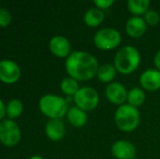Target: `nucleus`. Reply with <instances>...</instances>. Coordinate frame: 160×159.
<instances>
[{"label": "nucleus", "mask_w": 160, "mask_h": 159, "mask_svg": "<svg viewBox=\"0 0 160 159\" xmlns=\"http://www.w3.org/2000/svg\"><path fill=\"white\" fill-rule=\"evenodd\" d=\"M98 60L95 56L84 50H76L65 60V70L72 79L78 81H89L97 77L99 69Z\"/></svg>", "instance_id": "1"}, {"label": "nucleus", "mask_w": 160, "mask_h": 159, "mask_svg": "<svg viewBox=\"0 0 160 159\" xmlns=\"http://www.w3.org/2000/svg\"><path fill=\"white\" fill-rule=\"evenodd\" d=\"M141 52L134 46H123L116 52L113 64L117 71L123 75L132 74L138 69L141 64Z\"/></svg>", "instance_id": "2"}, {"label": "nucleus", "mask_w": 160, "mask_h": 159, "mask_svg": "<svg viewBox=\"0 0 160 159\" xmlns=\"http://www.w3.org/2000/svg\"><path fill=\"white\" fill-rule=\"evenodd\" d=\"M114 123L120 131L125 133L135 131L141 123L139 110L128 104L119 106L114 112Z\"/></svg>", "instance_id": "3"}, {"label": "nucleus", "mask_w": 160, "mask_h": 159, "mask_svg": "<svg viewBox=\"0 0 160 159\" xmlns=\"http://www.w3.org/2000/svg\"><path fill=\"white\" fill-rule=\"evenodd\" d=\"M39 109L50 119H61L69 111L67 100L52 94H48L40 98Z\"/></svg>", "instance_id": "4"}, {"label": "nucleus", "mask_w": 160, "mask_h": 159, "mask_svg": "<svg viewBox=\"0 0 160 159\" xmlns=\"http://www.w3.org/2000/svg\"><path fill=\"white\" fill-rule=\"evenodd\" d=\"M122 42L121 33L113 27H105L99 30L94 36V44L98 49L105 51L113 50L120 46Z\"/></svg>", "instance_id": "5"}, {"label": "nucleus", "mask_w": 160, "mask_h": 159, "mask_svg": "<svg viewBox=\"0 0 160 159\" xmlns=\"http://www.w3.org/2000/svg\"><path fill=\"white\" fill-rule=\"evenodd\" d=\"M76 107L84 111H92L97 108L99 104V94L94 87L83 86L73 96Z\"/></svg>", "instance_id": "6"}, {"label": "nucleus", "mask_w": 160, "mask_h": 159, "mask_svg": "<svg viewBox=\"0 0 160 159\" xmlns=\"http://www.w3.org/2000/svg\"><path fill=\"white\" fill-rule=\"evenodd\" d=\"M21 140V130L12 120L0 122V142L6 146H15Z\"/></svg>", "instance_id": "7"}, {"label": "nucleus", "mask_w": 160, "mask_h": 159, "mask_svg": "<svg viewBox=\"0 0 160 159\" xmlns=\"http://www.w3.org/2000/svg\"><path fill=\"white\" fill-rule=\"evenodd\" d=\"M128 89L120 82H112L107 85L105 89V96L108 102L116 106H122L127 104L128 99Z\"/></svg>", "instance_id": "8"}, {"label": "nucleus", "mask_w": 160, "mask_h": 159, "mask_svg": "<svg viewBox=\"0 0 160 159\" xmlns=\"http://www.w3.org/2000/svg\"><path fill=\"white\" fill-rule=\"evenodd\" d=\"M21 77V69L14 61L3 59L0 61V81L6 84H13Z\"/></svg>", "instance_id": "9"}, {"label": "nucleus", "mask_w": 160, "mask_h": 159, "mask_svg": "<svg viewBox=\"0 0 160 159\" xmlns=\"http://www.w3.org/2000/svg\"><path fill=\"white\" fill-rule=\"evenodd\" d=\"M111 154L116 159H134L136 156V148L130 141L118 140L112 144Z\"/></svg>", "instance_id": "10"}, {"label": "nucleus", "mask_w": 160, "mask_h": 159, "mask_svg": "<svg viewBox=\"0 0 160 159\" xmlns=\"http://www.w3.org/2000/svg\"><path fill=\"white\" fill-rule=\"evenodd\" d=\"M139 87L147 92L160 89V71L157 69H146L139 77Z\"/></svg>", "instance_id": "11"}, {"label": "nucleus", "mask_w": 160, "mask_h": 159, "mask_svg": "<svg viewBox=\"0 0 160 159\" xmlns=\"http://www.w3.org/2000/svg\"><path fill=\"white\" fill-rule=\"evenodd\" d=\"M49 49L50 51L59 58H68L71 55V44L63 36H53L49 42Z\"/></svg>", "instance_id": "12"}, {"label": "nucleus", "mask_w": 160, "mask_h": 159, "mask_svg": "<svg viewBox=\"0 0 160 159\" xmlns=\"http://www.w3.org/2000/svg\"><path fill=\"white\" fill-rule=\"evenodd\" d=\"M147 30V24L143 17H131L125 24V32L132 38H141Z\"/></svg>", "instance_id": "13"}, {"label": "nucleus", "mask_w": 160, "mask_h": 159, "mask_svg": "<svg viewBox=\"0 0 160 159\" xmlns=\"http://www.w3.org/2000/svg\"><path fill=\"white\" fill-rule=\"evenodd\" d=\"M65 134V127L61 119H50L46 124V135L51 141H60Z\"/></svg>", "instance_id": "14"}, {"label": "nucleus", "mask_w": 160, "mask_h": 159, "mask_svg": "<svg viewBox=\"0 0 160 159\" xmlns=\"http://www.w3.org/2000/svg\"><path fill=\"white\" fill-rule=\"evenodd\" d=\"M68 121L70 124H72L75 127H82L86 124L87 122V113L86 111L82 110L78 107H72L69 109L67 113Z\"/></svg>", "instance_id": "15"}, {"label": "nucleus", "mask_w": 160, "mask_h": 159, "mask_svg": "<svg viewBox=\"0 0 160 159\" xmlns=\"http://www.w3.org/2000/svg\"><path fill=\"white\" fill-rule=\"evenodd\" d=\"M105 21V12L100 9L91 8L84 14V23L89 27H97Z\"/></svg>", "instance_id": "16"}, {"label": "nucleus", "mask_w": 160, "mask_h": 159, "mask_svg": "<svg viewBox=\"0 0 160 159\" xmlns=\"http://www.w3.org/2000/svg\"><path fill=\"white\" fill-rule=\"evenodd\" d=\"M127 7L132 17H144V14L150 9V1L149 0H128Z\"/></svg>", "instance_id": "17"}, {"label": "nucleus", "mask_w": 160, "mask_h": 159, "mask_svg": "<svg viewBox=\"0 0 160 159\" xmlns=\"http://www.w3.org/2000/svg\"><path fill=\"white\" fill-rule=\"evenodd\" d=\"M117 73H118V71H117L113 63H105L99 67L97 77L100 82L110 84V83L114 82Z\"/></svg>", "instance_id": "18"}, {"label": "nucleus", "mask_w": 160, "mask_h": 159, "mask_svg": "<svg viewBox=\"0 0 160 159\" xmlns=\"http://www.w3.org/2000/svg\"><path fill=\"white\" fill-rule=\"evenodd\" d=\"M145 99H146L145 91L143 88H141V87H133V88H131L128 92L127 104H128L130 106L135 107V108L138 109L145 102Z\"/></svg>", "instance_id": "19"}, {"label": "nucleus", "mask_w": 160, "mask_h": 159, "mask_svg": "<svg viewBox=\"0 0 160 159\" xmlns=\"http://www.w3.org/2000/svg\"><path fill=\"white\" fill-rule=\"evenodd\" d=\"M60 87H61V91L63 92L65 95L68 96H72L73 97L78 91L81 88L78 86V82L76 80L72 79V77H65L61 81V84H60Z\"/></svg>", "instance_id": "20"}, {"label": "nucleus", "mask_w": 160, "mask_h": 159, "mask_svg": "<svg viewBox=\"0 0 160 159\" xmlns=\"http://www.w3.org/2000/svg\"><path fill=\"white\" fill-rule=\"evenodd\" d=\"M23 111V104L19 99H11L7 105V115L11 119H15L21 116Z\"/></svg>", "instance_id": "21"}, {"label": "nucleus", "mask_w": 160, "mask_h": 159, "mask_svg": "<svg viewBox=\"0 0 160 159\" xmlns=\"http://www.w3.org/2000/svg\"><path fill=\"white\" fill-rule=\"evenodd\" d=\"M143 19L145 20L147 26L148 25L149 26H156L157 24L160 22V15L156 10H154V9H149V10L144 14Z\"/></svg>", "instance_id": "22"}, {"label": "nucleus", "mask_w": 160, "mask_h": 159, "mask_svg": "<svg viewBox=\"0 0 160 159\" xmlns=\"http://www.w3.org/2000/svg\"><path fill=\"white\" fill-rule=\"evenodd\" d=\"M12 15L10 11L7 10L6 8H0V26L1 27H7L11 23Z\"/></svg>", "instance_id": "23"}, {"label": "nucleus", "mask_w": 160, "mask_h": 159, "mask_svg": "<svg viewBox=\"0 0 160 159\" xmlns=\"http://www.w3.org/2000/svg\"><path fill=\"white\" fill-rule=\"evenodd\" d=\"M94 4H95V8L105 11V10H108V9L111 8V7L114 4V1L113 0H95V1H94Z\"/></svg>", "instance_id": "24"}, {"label": "nucleus", "mask_w": 160, "mask_h": 159, "mask_svg": "<svg viewBox=\"0 0 160 159\" xmlns=\"http://www.w3.org/2000/svg\"><path fill=\"white\" fill-rule=\"evenodd\" d=\"M154 64H155V69L160 71V49L157 51L154 57Z\"/></svg>", "instance_id": "25"}, {"label": "nucleus", "mask_w": 160, "mask_h": 159, "mask_svg": "<svg viewBox=\"0 0 160 159\" xmlns=\"http://www.w3.org/2000/svg\"><path fill=\"white\" fill-rule=\"evenodd\" d=\"M6 113H7V107H6V105L3 104V102L0 99V120L3 119Z\"/></svg>", "instance_id": "26"}, {"label": "nucleus", "mask_w": 160, "mask_h": 159, "mask_svg": "<svg viewBox=\"0 0 160 159\" xmlns=\"http://www.w3.org/2000/svg\"><path fill=\"white\" fill-rule=\"evenodd\" d=\"M30 159H44V158L40 157V156H37V155H36V156H32V157H31Z\"/></svg>", "instance_id": "27"}]
</instances>
